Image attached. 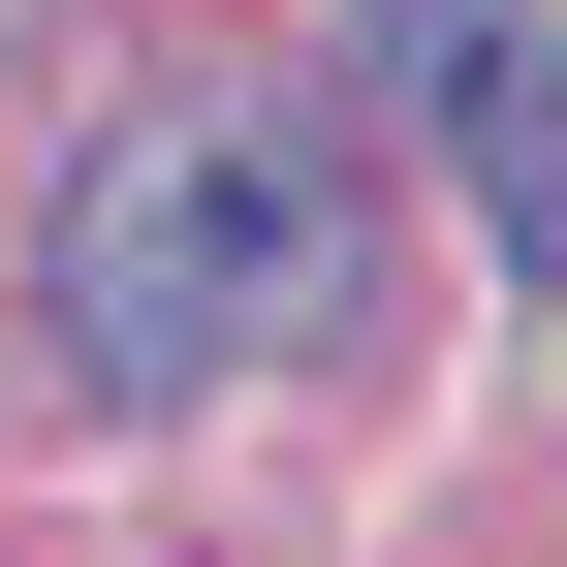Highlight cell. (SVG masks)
<instances>
[{"instance_id": "3957f363", "label": "cell", "mask_w": 567, "mask_h": 567, "mask_svg": "<svg viewBox=\"0 0 567 567\" xmlns=\"http://www.w3.org/2000/svg\"><path fill=\"white\" fill-rule=\"evenodd\" d=\"M473 221H505V284H567V63H505V95H442Z\"/></svg>"}, {"instance_id": "277c9868", "label": "cell", "mask_w": 567, "mask_h": 567, "mask_svg": "<svg viewBox=\"0 0 567 567\" xmlns=\"http://www.w3.org/2000/svg\"><path fill=\"white\" fill-rule=\"evenodd\" d=\"M347 32H379V95H505V63H536V0H347Z\"/></svg>"}, {"instance_id": "6da1fadb", "label": "cell", "mask_w": 567, "mask_h": 567, "mask_svg": "<svg viewBox=\"0 0 567 567\" xmlns=\"http://www.w3.org/2000/svg\"><path fill=\"white\" fill-rule=\"evenodd\" d=\"M32 316H63V410H221L252 379V158L221 126H95L32 221Z\"/></svg>"}, {"instance_id": "7a4b0ae2", "label": "cell", "mask_w": 567, "mask_h": 567, "mask_svg": "<svg viewBox=\"0 0 567 567\" xmlns=\"http://www.w3.org/2000/svg\"><path fill=\"white\" fill-rule=\"evenodd\" d=\"M252 158V347H347V126H221Z\"/></svg>"}]
</instances>
